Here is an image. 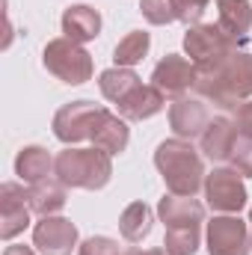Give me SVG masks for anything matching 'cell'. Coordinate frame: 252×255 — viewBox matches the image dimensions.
Returning a JSON list of instances; mask_svg holds the SVG:
<instances>
[{"label": "cell", "instance_id": "cell-1", "mask_svg": "<svg viewBox=\"0 0 252 255\" xmlns=\"http://www.w3.org/2000/svg\"><path fill=\"white\" fill-rule=\"evenodd\" d=\"M193 89L202 98H208L226 110H238L244 104V98L252 95V54L235 48L226 57H220L217 63L196 65Z\"/></svg>", "mask_w": 252, "mask_h": 255}, {"label": "cell", "instance_id": "cell-2", "mask_svg": "<svg viewBox=\"0 0 252 255\" xmlns=\"http://www.w3.org/2000/svg\"><path fill=\"white\" fill-rule=\"evenodd\" d=\"M154 166L175 196H196L205 187V163L190 139H163L154 151Z\"/></svg>", "mask_w": 252, "mask_h": 255}, {"label": "cell", "instance_id": "cell-3", "mask_svg": "<svg viewBox=\"0 0 252 255\" xmlns=\"http://www.w3.org/2000/svg\"><path fill=\"white\" fill-rule=\"evenodd\" d=\"M113 154L101 151V148H65L57 154V166L54 175L63 181L65 187H77V190H101L110 175H113Z\"/></svg>", "mask_w": 252, "mask_h": 255}, {"label": "cell", "instance_id": "cell-4", "mask_svg": "<svg viewBox=\"0 0 252 255\" xmlns=\"http://www.w3.org/2000/svg\"><path fill=\"white\" fill-rule=\"evenodd\" d=\"M42 63H45V68H48L57 80L71 83V86L86 83V80L92 77V57H89L77 42H71V39H65V36L45 45Z\"/></svg>", "mask_w": 252, "mask_h": 255}, {"label": "cell", "instance_id": "cell-5", "mask_svg": "<svg viewBox=\"0 0 252 255\" xmlns=\"http://www.w3.org/2000/svg\"><path fill=\"white\" fill-rule=\"evenodd\" d=\"M104 116H107V107H101V104H92V101H71V104L60 107L57 116H54V136H57L60 142H65V145L92 139Z\"/></svg>", "mask_w": 252, "mask_h": 255}, {"label": "cell", "instance_id": "cell-6", "mask_svg": "<svg viewBox=\"0 0 252 255\" xmlns=\"http://www.w3.org/2000/svg\"><path fill=\"white\" fill-rule=\"evenodd\" d=\"M235 48H238V42L232 36H226L220 30V24H193V27H187L184 51H187V57L193 65L217 63L220 57H226Z\"/></svg>", "mask_w": 252, "mask_h": 255}, {"label": "cell", "instance_id": "cell-7", "mask_svg": "<svg viewBox=\"0 0 252 255\" xmlns=\"http://www.w3.org/2000/svg\"><path fill=\"white\" fill-rule=\"evenodd\" d=\"M244 175L238 169H214L211 175H205V199L214 211L220 214H238L247 205V187L241 181Z\"/></svg>", "mask_w": 252, "mask_h": 255}, {"label": "cell", "instance_id": "cell-8", "mask_svg": "<svg viewBox=\"0 0 252 255\" xmlns=\"http://www.w3.org/2000/svg\"><path fill=\"white\" fill-rule=\"evenodd\" d=\"M250 229L241 217L223 214L208 223V253L211 255H250Z\"/></svg>", "mask_w": 252, "mask_h": 255}, {"label": "cell", "instance_id": "cell-9", "mask_svg": "<svg viewBox=\"0 0 252 255\" xmlns=\"http://www.w3.org/2000/svg\"><path fill=\"white\" fill-rule=\"evenodd\" d=\"M151 86L169 98H184L190 86H196V65L178 54H166L151 71Z\"/></svg>", "mask_w": 252, "mask_h": 255}, {"label": "cell", "instance_id": "cell-10", "mask_svg": "<svg viewBox=\"0 0 252 255\" xmlns=\"http://www.w3.org/2000/svg\"><path fill=\"white\" fill-rule=\"evenodd\" d=\"M33 247L42 255H71L77 247V226L65 217H42L33 229Z\"/></svg>", "mask_w": 252, "mask_h": 255}, {"label": "cell", "instance_id": "cell-11", "mask_svg": "<svg viewBox=\"0 0 252 255\" xmlns=\"http://www.w3.org/2000/svg\"><path fill=\"white\" fill-rule=\"evenodd\" d=\"M30 226V202L27 190L15 181H6L0 187V238L12 241Z\"/></svg>", "mask_w": 252, "mask_h": 255}, {"label": "cell", "instance_id": "cell-12", "mask_svg": "<svg viewBox=\"0 0 252 255\" xmlns=\"http://www.w3.org/2000/svg\"><path fill=\"white\" fill-rule=\"evenodd\" d=\"M119 107V116L127 119V122H142V119H151V116H157L163 107H166V95L157 89V86H145V83H139L136 89H130L125 98L116 104Z\"/></svg>", "mask_w": 252, "mask_h": 255}, {"label": "cell", "instance_id": "cell-13", "mask_svg": "<svg viewBox=\"0 0 252 255\" xmlns=\"http://www.w3.org/2000/svg\"><path fill=\"white\" fill-rule=\"evenodd\" d=\"M211 122L208 116V107L196 98H178L172 107H169V128L178 133V139H193V136H202L205 128Z\"/></svg>", "mask_w": 252, "mask_h": 255}, {"label": "cell", "instance_id": "cell-14", "mask_svg": "<svg viewBox=\"0 0 252 255\" xmlns=\"http://www.w3.org/2000/svg\"><path fill=\"white\" fill-rule=\"evenodd\" d=\"M238 136H241V130H238V125L232 119L217 116V119L208 122L205 133H202V154L208 160H229Z\"/></svg>", "mask_w": 252, "mask_h": 255}, {"label": "cell", "instance_id": "cell-15", "mask_svg": "<svg viewBox=\"0 0 252 255\" xmlns=\"http://www.w3.org/2000/svg\"><path fill=\"white\" fill-rule=\"evenodd\" d=\"M157 214L163 220L166 229H178V226H202L205 223V205L196 202L193 196H163L157 205Z\"/></svg>", "mask_w": 252, "mask_h": 255}, {"label": "cell", "instance_id": "cell-16", "mask_svg": "<svg viewBox=\"0 0 252 255\" xmlns=\"http://www.w3.org/2000/svg\"><path fill=\"white\" fill-rule=\"evenodd\" d=\"M63 33H65V39H71L77 45L92 42L101 33V15H98V9L83 6V3L68 6L63 12Z\"/></svg>", "mask_w": 252, "mask_h": 255}, {"label": "cell", "instance_id": "cell-17", "mask_svg": "<svg viewBox=\"0 0 252 255\" xmlns=\"http://www.w3.org/2000/svg\"><path fill=\"white\" fill-rule=\"evenodd\" d=\"M27 202H30V211L33 214L54 217L57 211L65 208L68 193H65V184L60 178H45V181H36V184L27 187Z\"/></svg>", "mask_w": 252, "mask_h": 255}, {"label": "cell", "instance_id": "cell-18", "mask_svg": "<svg viewBox=\"0 0 252 255\" xmlns=\"http://www.w3.org/2000/svg\"><path fill=\"white\" fill-rule=\"evenodd\" d=\"M57 166V157L48 154V148L42 145H27L18 151L15 157V175L24 181V184H36V181H45Z\"/></svg>", "mask_w": 252, "mask_h": 255}, {"label": "cell", "instance_id": "cell-19", "mask_svg": "<svg viewBox=\"0 0 252 255\" xmlns=\"http://www.w3.org/2000/svg\"><path fill=\"white\" fill-rule=\"evenodd\" d=\"M217 15H220V30L232 36L235 42L247 39L252 30V3L250 0H217Z\"/></svg>", "mask_w": 252, "mask_h": 255}, {"label": "cell", "instance_id": "cell-20", "mask_svg": "<svg viewBox=\"0 0 252 255\" xmlns=\"http://www.w3.org/2000/svg\"><path fill=\"white\" fill-rule=\"evenodd\" d=\"M127 139H130L127 119L113 116V113L107 110V116L101 119V125H98L95 136H92L95 148H101V151H107V154H122V151L127 148Z\"/></svg>", "mask_w": 252, "mask_h": 255}, {"label": "cell", "instance_id": "cell-21", "mask_svg": "<svg viewBox=\"0 0 252 255\" xmlns=\"http://www.w3.org/2000/svg\"><path fill=\"white\" fill-rule=\"evenodd\" d=\"M151 223H154L151 208L145 202H130L122 211V217H119V232H122V238H125L127 244H139V241L148 238Z\"/></svg>", "mask_w": 252, "mask_h": 255}, {"label": "cell", "instance_id": "cell-22", "mask_svg": "<svg viewBox=\"0 0 252 255\" xmlns=\"http://www.w3.org/2000/svg\"><path fill=\"white\" fill-rule=\"evenodd\" d=\"M142 80L130 71V68H107V71H101V77H98V86H101V95L107 98V101H113V104H119L122 98H125L130 89H136Z\"/></svg>", "mask_w": 252, "mask_h": 255}, {"label": "cell", "instance_id": "cell-23", "mask_svg": "<svg viewBox=\"0 0 252 255\" xmlns=\"http://www.w3.org/2000/svg\"><path fill=\"white\" fill-rule=\"evenodd\" d=\"M148 48H151V39H148V33H142V30H133V33H127L125 39L116 45V51H113V60L119 68H133L136 63H142V57L148 54Z\"/></svg>", "mask_w": 252, "mask_h": 255}, {"label": "cell", "instance_id": "cell-24", "mask_svg": "<svg viewBox=\"0 0 252 255\" xmlns=\"http://www.w3.org/2000/svg\"><path fill=\"white\" fill-rule=\"evenodd\" d=\"M163 250H166L169 255H193L196 250H199V226H178V229H166Z\"/></svg>", "mask_w": 252, "mask_h": 255}, {"label": "cell", "instance_id": "cell-25", "mask_svg": "<svg viewBox=\"0 0 252 255\" xmlns=\"http://www.w3.org/2000/svg\"><path fill=\"white\" fill-rule=\"evenodd\" d=\"M139 9H142L145 21H148V24H157V27L178 21V18H175V3H172V0H139Z\"/></svg>", "mask_w": 252, "mask_h": 255}, {"label": "cell", "instance_id": "cell-26", "mask_svg": "<svg viewBox=\"0 0 252 255\" xmlns=\"http://www.w3.org/2000/svg\"><path fill=\"white\" fill-rule=\"evenodd\" d=\"M229 163H232V169H238L241 175H252V139L250 136H238V142H235V148H232V157H229Z\"/></svg>", "mask_w": 252, "mask_h": 255}, {"label": "cell", "instance_id": "cell-27", "mask_svg": "<svg viewBox=\"0 0 252 255\" xmlns=\"http://www.w3.org/2000/svg\"><path fill=\"white\" fill-rule=\"evenodd\" d=\"M175 3V18L181 21V24H199L202 21V15H205V9H208V3L211 0H172Z\"/></svg>", "mask_w": 252, "mask_h": 255}, {"label": "cell", "instance_id": "cell-28", "mask_svg": "<svg viewBox=\"0 0 252 255\" xmlns=\"http://www.w3.org/2000/svg\"><path fill=\"white\" fill-rule=\"evenodd\" d=\"M77 255H122L119 253V244L110 241V238H89L80 244Z\"/></svg>", "mask_w": 252, "mask_h": 255}, {"label": "cell", "instance_id": "cell-29", "mask_svg": "<svg viewBox=\"0 0 252 255\" xmlns=\"http://www.w3.org/2000/svg\"><path fill=\"white\" fill-rule=\"evenodd\" d=\"M235 125H238V130H241L244 136H250L252 139V101H244V104L238 107V119H235Z\"/></svg>", "mask_w": 252, "mask_h": 255}, {"label": "cell", "instance_id": "cell-30", "mask_svg": "<svg viewBox=\"0 0 252 255\" xmlns=\"http://www.w3.org/2000/svg\"><path fill=\"white\" fill-rule=\"evenodd\" d=\"M3 255H36L30 247H18V244H12V247H6L3 250Z\"/></svg>", "mask_w": 252, "mask_h": 255}, {"label": "cell", "instance_id": "cell-31", "mask_svg": "<svg viewBox=\"0 0 252 255\" xmlns=\"http://www.w3.org/2000/svg\"><path fill=\"white\" fill-rule=\"evenodd\" d=\"M122 255H148V253H142V250H136V247H130L127 253H122Z\"/></svg>", "mask_w": 252, "mask_h": 255}, {"label": "cell", "instance_id": "cell-32", "mask_svg": "<svg viewBox=\"0 0 252 255\" xmlns=\"http://www.w3.org/2000/svg\"><path fill=\"white\" fill-rule=\"evenodd\" d=\"M148 255H169L166 250H148Z\"/></svg>", "mask_w": 252, "mask_h": 255}, {"label": "cell", "instance_id": "cell-33", "mask_svg": "<svg viewBox=\"0 0 252 255\" xmlns=\"http://www.w3.org/2000/svg\"><path fill=\"white\" fill-rule=\"evenodd\" d=\"M250 247H252V208H250Z\"/></svg>", "mask_w": 252, "mask_h": 255}]
</instances>
